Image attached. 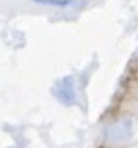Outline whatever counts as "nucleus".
<instances>
[{
	"label": "nucleus",
	"instance_id": "f257e3e1",
	"mask_svg": "<svg viewBox=\"0 0 138 148\" xmlns=\"http://www.w3.org/2000/svg\"><path fill=\"white\" fill-rule=\"evenodd\" d=\"M129 137H131V124H129V122L114 124V126L108 130V133H106V139H108L110 143H114V145H118V143H125Z\"/></svg>",
	"mask_w": 138,
	"mask_h": 148
}]
</instances>
